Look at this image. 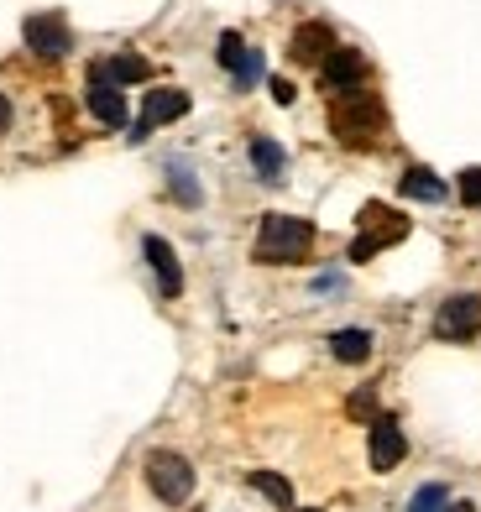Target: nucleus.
<instances>
[{"label": "nucleus", "mask_w": 481, "mask_h": 512, "mask_svg": "<svg viewBox=\"0 0 481 512\" xmlns=\"http://www.w3.org/2000/svg\"><path fill=\"white\" fill-rule=\"evenodd\" d=\"M95 68H100L110 84H142V79H152V63L136 58V53H116L110 63H95Z\"/></svg>", "instance_id": "obj_14"}, {"label": "nucleus", "mask_w": 481, "mask_h": 512, "mask_svg": "<svg viewBox=\"0 0 481 512\" xmlns=\"http://www.w3.org/2000/svg\"><path fill=\"white\" fill-rule=\"evenodd\" d=\"M183 110H189V95H183V89H147L142 115H136V126H131V142H147V136H152L157 126L178 121Z\"/></svg>", "instance_id": "obj_6"}, {"label": "nucleus", "mask_w": 481, "mask_h": 512, "mask_svg": "<svg viewBox=\"0 0 481 512\" xmlns=\"http://www.w3.org/2000/svg\"><path fill=\"white\" fill-rule=\"evenodd\" d=\"M309 251H314V225L299 220V215H267L262 230H257V246H251V256L267 262V267L304 262Z\"/></svg>", "instance_id": "obj_2"}, {"label": "nucleus", "mask_w": 481, "mask_h": 512, "mask_svg": "<svg viewBox=\"0 0 481 512\" xmlns=\"http://www.w3.org/2000/svg\"><path fill=\"white\" fill-rule=\"evenodd\" d=\"M351 418H372V424H377V392L372 387H361L351 398Z\"/></svg>", "instance_id": "obj_21"}, {"label": "nucleus", "mask_w": 481, "mask_h": 512, "mask_svg": "<svg viewBox=\"0 0 481 512\" xmlns=\"http://www.w3.org/2000/svg\"><path fill=\"white\" fill-rule=\"evenodd\" d=\"M267 89H272V100H278V105H293V95H299V89H293L288 79H272Z\"/></svg>", "instance_id": "obj_23"}, {"label": "nucleus", "mask_w": 481, "mask_h": 512, "mask_svg": "<svg viewBox=\"0 0 481 512\" xmlns=\"http://www.w3.org/2000/svg\"><path fill=\"white\" fill-rule=\"evenodd\" d=\"M147 486L168 507H178V502H189V492H194V465L183 455H173V450H157V455H147Z\"/></svg>", "instance_id": "obj_4"}, {"label": "nucleus", "mask_w": 481, "mask_h": 512, "mask_svg": "<svg viewBox=\"0 0 481 512\" xmlns=\"http://www.w3.org/2000/svg\"><path fill=\"white\" fill-rule=\"evenodd\" d=\"M403 236H408V215H398V209H387V204H366L361 230L351 241V262H372L382 246H398Z\"/></svg>", "instance_id": "obj_3"}, {"label": "nucleus", "mask_w": 481, "mask_h": 512, "mask_svg": "<svg viewBox=\"0 0 481 512\" xmlns=\"http://www.w3.org/2000/svg\"><path fill=\"white\" fill-rule=\"evenodd\" d=\"M173 194H178L183 204H199V183L189 178V168H173Z\"/></svg>", "instance_id": "obj_20"}, {"label": "nucleus", "mask_w": 481, "mask_h": 512, "mask_svg": "<svg viewBox=\"0 0 481 512\" xmlns=\"http://www.w3.org/2000/svg\"><path fill=\"white\" fill-rule=\"evenodd\" d=\"M27 48L37 53V58H63L68 48H74V32H68V21L63 16H27Z\"/></svg>", "instance_id": "obj_7"}, {"label": "nucleus", "mask_w": 481, "mask_h": 512, "mask_svg": "<svg viewBox=\"0 0 481 512\" xmlns=\"http://www.w3.org/2000/svg\"><path fill=\"white\" fill-rule=\"evenodd\" d=\"M461 204H471V209L481 204V168H466L461 173Z\"/></svg>", "instance_id": "obj_22"}, {"label": "nucleus", "mask_w": 481, "mask_h": 512, "mask_svg": "<svg viewBox=\"0 0 481 512\" xmlns=\"http://www.w3.org/2000/svg\"><path fill=\"white\" fill-rule=\"evenodd\" d=\"M403 194H408V199H424V204H440V199H445V183L434 178L429 168H408V173H403Z\"/></svg>", "instance_id": "obj_18"}, {"label": "nucleus", "mask_w": 481, "mask_h": 512, "mask_svg": "<svg viewBox=\"0 0 481 512\" xmlns=\"http://www.w3.org/2000/svg\"><path fill=\"white\" fill-rule=\"evenodd\" d=\"M251 162H257V178H262V183H283L288 157H283V147H278V142L257 136V142H251Z\"/></svg>", "instance_id": "obj_15"}, {"label": "nucleus", "mask_w": 481, "mask_h": 512, "mask_svg": "<svg viewBox=\"0 0 481 512\" xmlns=\"http://www.w3.org/2000/svg\"><path fill=\"white\" fill-rule=\"evenodd\" d=\"M293 512H319V507H293Z\"/></svg>", "instance_id": "obj_25"}, {"label": "nucleus", "mask_w": 481, "mask_h": 512, "mask_svg": "<svg viewBox=\"0 0 481 512\" xmlns=\"http://www.w3.org/2000/svg\"><path fill=\"white\" fill-rule=\"evenodd\" d=\"M319 74H325L330 95H351V89H361V79H366V58L356 48H335L325 63H319Z\"/></svg>", "instance_id": "obj_9"}, {"label": "nucleus", "mask_w": 481, "mask_h": 512, "mask_svg": "<svg viewBox=\"0 0 481 512\" xmlns=\"http://www.w3.org/2000/svg\"><path fill=\"white\" fill-rule=\"evenodd\" d=\"M220 63L236 74V84H241V89H251V84L262 79V53H257V48H246V42H241L236 32H225V37H220Z\"/></svg>", "instance_id": "obj_11"}, {"label": "nucleus", "mask_w": 481, "mask_h": 512, "mask_svg": "<svg viewBox=\"0 0 481 512\" xmlns=\"http://www.w3.org/2000/svg\"><path fill=\"white\" fill-rule=\"evenodd\" d=\"M89 115H95V121L100 126H126V95H121V84H110L105 74H100V68H89Z\"/></svg>", "instance_id": "obj_8"}, {"label": "nucleus", "mask_w": 481, "mask_h": 512, "mask_svg": "<svg viewBox=\"0 0 481 512\" xmlns=\"http://www.w3.org/2000/svg\"><path fill=\"white\" fill-rule=\"evenodd\" d=\"M408 512H471V502H455L440 481H429V486H419V492H414Z\"/></svg>", "instance_id": "obj_17"}, {"label": "nucleus", "mask_w": 481, "mask_h": 512, "mask_svg": "<svg viewBox=\"0 0 481 512\" xmlns=\"http://www.w3.org/2000/svg\"><path fill=\"white\" fill-rule=\"evenodd\" d=\"M340 48V42H335V32L325 27V21H309V27H299V32H293V63H325L330 53Z\"/></svg>", "instance_id": "obj_13"}, {"label": "nucleus", "mask_w": 481, "mask_h": 512, "mask_svg": "<svg viewBox=\"0 0 481 512\" xmlns=\"http://www.w3.org/2000/svg\"><path fill=\"white\" fill-rule=\"evenodd\" d=\"M330 351H335V361L361 366L366 356H372V335H366V330H335L330 335Z\"/></svg>", "instance_id": "obj_16"}, {"label": "nucleus", "mask_w": 481, "mask_h": 512, "mask_svg": "<svg viewBox=\"0 0 481 512\" xmlns=\"http://www.w3.org/2000/svg\"><path fill=\"white\" fill-rule=\"evenodd\" d=\"M6 126H11V100L0 95V136H6Z\"/></svg>", "instance_id": "obj_24"}, {"label": "nucleus", "mask_w": 481, "mask_h": 512, "mask_svg": "<svg viewBox=\"0 0 481 512\" xmlns=\"http://www.w3.org/2000/svg\"><path fill=\"white\" fill-rule=\"evenodd\" d=\"M142 251H147V262H152V272H157V288H163V298H178V293H183V267H178L173 246H168L163 236H147Z\"/></svg>", "instance_id": "obj_12"}, {"label": "nucleus", "mask_w": 481, "mask_h": 512, "mask_svg": "<svg viewBox=\"0 0 481 512\" xmlns=\"http://www.w3.org/2000/svg\"><path fill=\"white\" fill-rule=\"evenodd\" d=\"M251 486H257L262 497H272L278 507H288V512H293V486H288L278 471H251Z\"/></svg>", "instance_id": "obj_19"}, {"label": "nucleus", "mask_w": 481, "mask_h": 512, "mask_svg": "<svg viewBox=\"0 0 481 512\" xmlns=\"http://www.w3.org/2000/svg\"><path fill=\"white\" fill-rule=\"evenodd\" d=\"M408 455V439L393 418H377L372 424V445H366V460H372V471H398Z\"/></svg>", "instance_id": "obj_10"}, {"label": "nucleus", "mask_w": 481, "mask_h": 512, "mask_svg": "<svg viewBox=\"0 0 481 512\" xmlns=\"http://www.w3.org/2000/svg\"><path fill=\"white\" fill-rule=\"evenodd\" d=\"M476 330H481V298L476 293H455L434 314V335L440 340H476Z\"/></svg>", "instance_id": "obj_5"}, {"label": "nucleus", "mask_w": 481, "mask_h": 512, "mask_svg": "<svg viewBox=\"0 0 481 512\" xmlns=\"http://www.w3.org/2000/svg\"><path fill=\"white\" fill-rule=\"evenodd\" d=\"M330 126L346 147H372L387 131V110H382V100L372 95V89H351V95H335Z\"/></svg>", "instance_id": "obj_1"}]
</instances>
